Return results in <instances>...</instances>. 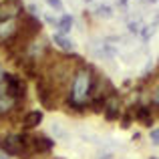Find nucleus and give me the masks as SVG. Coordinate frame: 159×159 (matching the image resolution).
Masks as SVG:
<instances>
[{"label": "nucleus", "instance_id": "1", "mask_svg": "<svg viewBox=\"0 0 159 159\" xmlns=\"http://www.w3.org/2000/svg\"><path fill=\"white\" fill-rule=\"evenodd\" d=\"M95 77H97V69L89 62H83L75 69L73 77H70L69 89H66V97L62 101L66 111L70 113H87V103H89L91 95H93V85Z\"/></svg>", "mask_w": 159, "mask_h": 159}, {"label": "nucleus", "instance_id": "2", "mask_svg": "<svg viewBox=\"0 0 159 159\" xmlns=\"http://www.w3.org/2000/svg\"><path fill=\"white\" fill-rule=\"evenodd\" d=\"M26 131H6L0 133V151L14 159H26L28 147H26Z\"/></svg>", "mask_w": 159, "mask_h": 159}, {"label": "nucleus", "instance_id": "3", "mask_svg": "<svg viewBox=\"0 0 159 159\" xmlns=\"http://www.w3.org/2000/svg\"><path fill=\"white\" fill-rule=\"evenodd\" d=\"M36 93H39L40 105H43L44 109H48V111H54V109L58 107V103H61V95H58V91L54 89L44 77L36 79Z\"/></svg>", "mask_w": 159, "mask_h": 159}, {"label": "nucleus", "instance_id": "4", "mask_svg": "<svg viewBox=\"0 0 159 159\" xmlns=\"http://www.w3.org/2000/svg\"><path fill=\"white\" fill-rule=\"evenodd\" d=\"M4 87H6V95L12 97L14 101H18V103L26 101L28 87H26L24 77H20V75H16V73H8L6 70V75H4Z\"/></svg>", "mask_w": 159, "mask_h": 159}, {"label": "nucleus", "instance_id": "5", "mask_svg": "<svg viewBox=\"0 0 159 159\" xmlns=\"http://www.w3.org/2000/svg\"><path fill=\"white\" fill-rule=\"evenodd\" d=\"M91 54L99 61H113L117 57V47L107 39H97L91 43Z\"/></svg>", "mask_w": 159, "mask_h": 159}, {"label": "nucleus", "instance_id": "6", "mask_svg": "<svg viewBox=\"0 0 159 159\" xmlns=\"http://www.w3.org/2000/svg\"><path fill=\"white\" fill-rule=\"evenodd\" d=\"M24 14L22 0H0V22L2 20H16Z\"/></svg>", "mask_w": 159, "mask_h": 159}, {"label": "nucleus", "instance_id": "7", "mask_svg": "<svg viewBox=\"0 0 159 159\" xmlns=\"http://www.w3.org/2000/svg\"><path fill=\"white\" fill-rule=\"evenodd\" d=\"M22 105L24 103L14 101V99L8 97V95H2V97H0V121L12 119L14 115H18V113L22 111Z\"/></svg>", "mask_w": 159, "mask_h": 159}, {"label": "nucleus", "instance_id": "8", "mask_svg": "<svg viewBox=\"0 0 159 159\" xmlns=\"http://www.w3.org/2000/svg\"><path fill=\"white\" fill-rule=\"evenodd\" d=\"M43 119L44 113L40 109H28L20 117V127H22V131H34L39 125H43Z\"/></svg>", "mask_w": 159, "mask_h": 159}, {"label": "nucleus", "instance_id": "9", "mask_svg": "<svg viewBox=\"0 0 159 159\" xmlns=\"http://www.w3.org/2000/svg\"><path fill=\"white\" fill-rule=\"evenodd\" d=\"M121 113H123V99H121L119 93H115V95H111V97L107 99L103 117H105L107 121H117L121 117Z\"/></svg>", "mask_w": 159, "mask_h": 159}, {"label": "nucleus", "instance_id": "10", "mask_svg": "<svg viewBox=\"0 0 159 159\" xmlns=\"http://www.w3.org/2000/svg\"><path fill=\"white\" fill-rule=\"evenodd\" d=\"M20 30V18L16 20H2L0 22V47H4L6 43H10Z\"/></svg>", "mask_w": 159, "mask_h": 159}, {"label": "nucleus", "instance_id": "11", "mask_svg": "<svg viewBox=\"0 0 159 159\" xmlns=\"http://www.w3.org/2000/svg\"><path fill=\"white\" fill-rule=\"evenodd\" d=\"M51 43L54 44V48H57V51H61L62 54L75 52V43L69 39V36H65V34H58V32H54V34L51 36Z\"/></svg>", "mask_w": 159, "mask_h": 159}, {"label": "nucleus", "instance_id": "12", "mask_svg": "<svg viewBox=\"0 0 159 159\" xmlns=\"http://www.w3.org/2000/svg\"><path fill=\"white\" fill-rule=\"evenodd\" d=\"M73 24H75V20H73L70 14H61V18L57 20V32L66 36L70 30H73Z\"/></svg>", "mask_w": 159, "mask_h": 159}, {"label": "nucleus", "instance_id": "13", "mask_svg": "<svg viewBox=\"0 0 159 159\" xmlns=\"http://www.w3.org/2000/svg\"><path fill=\"white\" fill-rule=\"evenodd\" d=\"M149 105H151V109L155 111V115L159 117V81L151 87V91H149Z\"/></svg>", "mask_w": 159, "mask_h": 159}, {"label": "nucleus", "instance_id": "14", "mask_svg": "<svg viewBox=\"0 0 159 159\" xmlns=\"http://www.w3.org/2000/svg\"><path fill=\"white\" fill-rule=\"evenodd\" d=\"M125 26H127V30L131 32V34H139L141 28H143L145 24H143V18H141V16H137V18H127Z\"/></svg>", "mask_w": 159, "mask_h": 159}, {"label": "nucleus", "instance_id": "15", "mask_svg": "<svg viewBox=\"0 0 159 159\" xmlns=\"http://www.w3.org/2000/svg\"><path fill=\"white\" fill-rule=\"evenodd\" d=\"M95 16H99V18H113L115 16V12H113V6H109V4H99L97 8H95Z\"/></svg>", "mask_w": 159, "mask_h": 159}, {"label": "nucleus", "instance_id": "16", "mask_svg": "<svg viewBox=\"0 0 159 159\" xmlns=\"http://www.w3.org/2000/svg\"><path fill=\"white\" fill-rule=\"evenodd\" d=\"M155 32H157V26L153 22L151 24H145V26L141 28V32H139V39L143 40V43H149V40H151V36L155 34Z\"/></svg>", "mask_w": 159, "mask_h": 159}, {"label": "nucleus", "instance_id": "17", "mask_svg": "<svg viewBox=\"0 0 159 159\" xmlns=\"http://www.w3.org/2000/svg\"><path fill=\"white\" fill-rule=\"evenodd\" d=\"M51 131H52V135H51V137H52L54 141H57V139H62V141L69 139V133H66L62 127H58V123H52V125H51Z\"/></svg>", "mask_w": 159, "mask_h": 159}, {"label": "nucleus", "instance_id": "18", "mask_svg": "<svg viewBox=\"0 0 159 159\" xmlns=\"http://www.w3.org/2000/svg\"><path fill=\"white\" fill-rule=\"evenodd\" d=\"M149 141L159 147V127H151V129H149Z\"/></svg>", "mask_w": 159, "mask_h": 159}, {"label": "nucleus", "instance_id": "19", "mask_svg": "<svg viewBox=\"0 0 159 159\" xmlns=\"http://www.w3.org/2000/svg\"><path fill=\"white\" fill-rule=\"evenodd\" d=\"M44 2H47L52 10H57V12H62V8H65L62 6V0H44Z\"/></svg>", "mask_w": 159, "mask_h": 159}, {"label": "nucleus", "instance_id": "20", "mask_svg": "<svg viewBox=\"0 0 159 159\" xmlns=\"http://www.w3.org/2000/svg\"><path fill=\"white\" fill-rule=\"evenodd\" d=\"M113 157H115V155H113L111 151H103V153H99L97 159H113Z\"/></svg>", "mask_w": 159, "mask_h": 159}, {"label": "nucleus", "instance_id": "21", "mask_svg": "<svg viewBox=\"0 0 159 159\" xmlns=\"http://www.w3.org/2000/svg\"><path fill=\"white\" fill-rule=\"evenodd\" d=\"M153 24H155V26L159 28V10L155 12V16H153Z\"/></svg>", "mask_w": 159, "mask_h": 159}, {"label": "nucleus", "instance_id": "22", "mask_svg": "<svg viewBox=\"0 0 159 159\" xmlns=\"http://www.w3.org/2000/svg\"><path fill=\"white\" fill-rule=\"evenodd\" d=\"M4 75H6V70H4V66H2V65H0V83H2V81H4Z\"/></svg>", "mask_w": 159, "mask_h": 159}, {"label": "nucleus", "instance_id": "23", "mask_svg": "<svg viewBox=\"0 0 159 159\" xmlns=\"http://www.w3.org/2000/svg\"><path fill=\"white\" fill-rule=\"evenodd\" d=\"M0 159H14V157H10V155H6V153L0 151Z\"/></svg>", "mask_w": 159, "mask_h": 159}, {"label": "nucleus", "instance_id": "24", "mask_svg": "<svg viewBox=\"0 0 159 159\" xmlns=\"http://www.w3.org/2000/svg\"><path fill=\"white\" fill-rule=\"evenodd\" d=\"M117 2H119V6H127L129 0H117Z\"/></svg>", "mask_w": 159, "mask_h": 159}, {"label": "nucleus", "instance_id": "25", "mask_svg": "<svg viewBox=\"0 0 159 159\" xmlns=\"http://www.w3.org/2000/svg\"><path fill=\"white\" fill-rule=\"evenodd\" d=\"M47 159H65V157H47Z\"/></svg>", "mask_w": 159, "mask_h": 159}, {"label": "nucleus", "instance_id": "26", "mask_svg": "<svg viewBox=\"0 0 159 159\" xmlns=\"http://www.w3.org/2000/svg\"><path fill=\"white\" fill-rule=\"evenodd\" d=\"M145 2H159V0H145Z\"/></svg>", "mask_w": 159, "mask_h": 159}, {"label": "nucleus", "instance_id": "27", "mask_svg": "<svg viewBox=\"0 0 159 159\" xmlns=\"http://www.w3.org/2000/svg\"><path fill=\"white\" fill-rule=\"evenodd\" d=\"M147 159H159V157H155V155H151V157H147Z\"/></svg>", "mask_w": 159, "mask_h": 159}, {"label": "nucleus", "instance_id": "28", "mask_svg": "<svg viewBox=\"0 0 159 159\" xmlns=\"http://www.w3.org/2000/svg\"><path fill=\"white\" fill-rule=\"evenodd\" d=\"M85 2H93V0H85Z\"/></svg>", "mask_w": 159, "mask_h": 159}]
</instances>
